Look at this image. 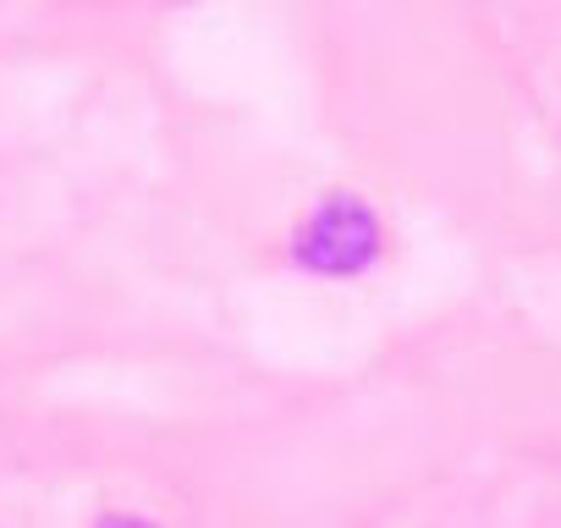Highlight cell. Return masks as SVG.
Wrapping results in <instances>:
<instances>
[{"label": "cell", "mask_w": 561, "mask_h": 528, "mask_svg": "<svg viewBox=\"0 0 561 528\" xmlns=\"http://www.w3.org/2000/svg\"><path fill=\"white\" fill-rule=\"evenodd\" d=\"M380 253H386V215L353 187L320 193L293 220V237H287L293 271L320 276V282H353L375 271Z\"/></svg>", "instance_id": "6da1fadb"}, {"label": "cell", "mask_w": 561, "mask_h": 528, "mask_svg": "<svg viewBox=\"0 0 561 528\" xmlns=\"http://www.w3.org/2000/svg\"><path fill=\"white\" fill-rule=\"evenodd\" d=\"M160 7H198V0H160Z\"/></svg>", "instance_id": "3957f363"}, {"label": "cell", "mask_w": 561, "mask_h": 528, "mask_svg": "<svg viewBox=\"0 0 561 528\" xmlns=\"http://www.w3.org/2000/svg\"><path fill=\"white\" fill-rule=\"evenodd\" d=\"M94 528H154V523H149V517H122V512H116V517H100Z\"/></svg>", "instance_id": "7a4b0ae2"}]
</instances>
